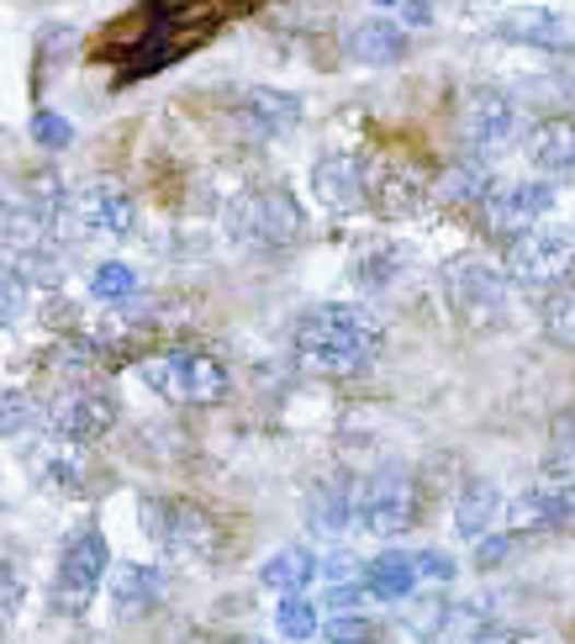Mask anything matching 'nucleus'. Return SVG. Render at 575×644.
Listing matches in <instances>:
<instances>
[{
	"mask_svg": "<svg viewBox=\"0 0 575 644\" xmlns=\"http://www.w3.org/2000/svg\"><path fill=\"white\" fill-rule=\"evenodd\" d=\"M380 343H386V328H380V317L360 302H328V307H312L296 323V333H291V349H296V365L312 370V375H364V370L375 365V354H380Z\"/></svg>",
	"mask_w": 575,
	"mask_h": 644,
	"instance_id": "obj_1",
	"label": "nucleus"
},
{
	"mask_svg": "<svg viewBox=\"0 0 575 644\" xmlns=\"http://www.w3.org/2000/svg\"><path fill=\"white\" fill-rule=\"evenodd\" d=\"M138 518H143V534L153 539V550L169 554V560H185V565H212L222 554V534L216 523L196 507V502H180V496H143L138 502Z\"/></svg>",
	"mask_w": 575,
	"mask_h": 644,
	"instance_id": "obj_2",
	"label": "nucleus"
},
{
	"mask_svg": "<svg viewBox=\"0 0 575 644\" xmlns=\"http://www.w3.org/2000/svg\"><path fill=\"white\" fill-rule=\"evenodd\" d=\"M138 380L153 397L175 401V407H212L227 397V365L201 354V349H169L138 365Z\"/></svg>",
	"mask_w": 575,
	"mask_h": 644,
	"instance_id": "obj_3",
	"label": "nucleus"
},
{
	"mask_svg": "<svg viewBox=\"0 0 575 644\" xmlns=\"http://www.w3.org/2000/svg\"><path fill=\"white\" fill-rule=\"evenodd\" d=\"M112 571V550H106V534L85 523L63 539L59 550V571H54V613L59 618H80L95 602V592Z\"/></svg>",
	"mask_w": 575,
	"mask_h": 644,
	"instance_id": "obj_4",
	"label": "nucleus"
},
{
	"mask_svg": "<svg viewBox=\"0 0 575 644\" xmlns=\"http://www.w3.org/2000/svg\"><path fill=\"white\" fill-rule=\"evenodd\" d=\"M302 207L285 185H259V190H243L227 212V227L233 238L248 248H285L302 238Z\"/></svg>",
	"mask_w": 575,
	"mask_h": 644,
	"instance_id": "obj_5",
	"label": "nucleus"
},
{
	"mask_svg": "<svg viewBox=\"0 0 575 644\" xmlns=\"http://www.w3.org/2000/svg\"><path fill=\"white\" fill-rule=\"evenodd\" d=\"M507 285H513L507 270L485 265L476 254H459V259L444 265V296L476 328H502L507 323Z\"/></svg>",
	"mask_w": 575,
	"mask_h": 644,
	"instance_id": "obj_6",
	"label": "nucleus"
},
{
	"mask_svg": "<svg viewBox=\"0 0 575 644\" xmlns=\"http://www.w3.org/2000/svg\"><path fill=\"white\" fill-rule=\"evenodd\" d=\"M502 270L523 291H554L575 270V227L571 233L565 227H533V233L513 238L502 254Z\"/></svg>",
	"mask_w": 575,
	"mask_h": 644,
	"instance_id": "obj_7",
	"label": "nucleus"
},
{
	"mask_svg": "<svg viewBox=\"0 0 575 644\" xmlns=\"http://www.w3.org/2000/svg\"><path fill=\"white\" fill-rule=\"evenodd\" d=\"M517 132H523V106L507 91H470L459 101V138L470 143L476 159H496L502 149H513Z\"/></svg>",
	"mask_w": 575,
	"mask_h": 644,
	"instance_id": "obj_8",
	"label": "nucleus"
},
{
	"mask_svg": "<svg viewBox=\"0 0 575 644\" xmlns=\"http://www.w3.org/2000/svg\"><path fill=\"white\" fill-rule=\"evenodd\" d=\"M364 534H375V539H396V534H407L412 523H418V481L407 476V470H375V476H364L360 481V513H354Z\"/></svg>",
	"mask_w": 575,
	"mask_h": 644,
	"instance_id": "obj_9",
	"label": "nucleus"
},
{
	"mask_svg": "<svg viewBox=\"0 0 575 644\" xmlns=\"http://www.w3.org/2000/svg\"><path fill=\"white\" fill-rule=\"evenodd\" d=\"M571 518H575V460L560 455L513 502V528L523 534V528H554V523H571Z\"/></svg>",
	"mask_w": 575,
	"mask_h": 644,
	"instance_id": "obj_10",
	"label": "nucleus"
},
{
	"mask_svg": "<svg viewBox=\"0 0 575 644\" xmlns=\"http://www.w3.org/2000/svg\"><path fill=\"white\" fill-rule=\"evenodd\" d=\"M549 212H554V185L549 180H496L485 196V222L496 233H513V238L533 233Z\"/></svg>",
	"mask_w": 575,
	"mask_h": 644,
	"instance_id": "obj_11",
	"label": "nucleus"
},
{
	"mask_svg": "<svg viewBox=\"0 0 575 644\" xmlns=\"http://www.w3.org/2000/svg\"><path fill=\"white\" fill-rule=\"evenodd\" d=\"M112 418H117V401L106 397V391H91V386H69L54 397L48 407V433L59 438V444H91L101 433L112 429Z\"/></svg>",
	"mask_w": 575,
	"mask_h": 644,
	"instance_id": "obj_12",
	"label": "nucleus"
},
{
	"mask_svg": "<svg viewBox=\"0 0 575 644\" xmlns=\"http://www.w3.org/2000/svg\"><path fill=\"white\" fill-rule=\"evenodd\" d=\"M138 222V207L117 180H85L74 190V227L91 238H127Z\"/></svg>",
	"mask_w": 575,
	"mask_h": 644,
	"instance_id": "obj_13",
	"label": "nucleus"
},
{
	"mask_svg": "<svg viewBox=\"0 0 575 644\" xmlns=\"http://www.w3.org/2000/svg\"><path fill=\"white\" fill-rule=\"evenodd\" d=\"M312 190H317V201L328 207V212H354L364 207V196L375 190L369 185V159L360 154H322L312 164Z\"/></svg>",
	"mask_w": 575,
	"mask_h": 644,
	"instance_id": "obj_14",
	"label": "nucleus"
},
{
	"mask_svg": "<svg viewBox=\"0 0 575 644\" xmlns=\"http://www.w3.org/2000/svg\"><path fill=\"white\" fill-rule=\"evenodd\" d=\"M523 154L528 164L544 175V180L575 185V117H549L523 138Z\"/></svg>",
	"mask_w": 575,
	"mask_h": 644,
	"instance_id": "obj_15",
	"label": "nucleus"
},
{
	"mask_svg": "<svg viewBox=\"0 0 575 644\" xmlns=\"http://www.w3.org/2000/svg\"><path fill=\"white\" fill-rule=\"evenodd\" d=\"M233 122L248 132V138H280L291 127L302 122V101L296 95H280V91H243L238 106H233Z\"/></svg>",
	"mask_w": 575,
	"mask_h": 644,
	"instance_id": "obj_16",
	"label": "nucleus"
},
{
	"mask_svg": "<svg viewBox=\"0 0 575 644\" xmlns=\"http://www.w3.org/2000/svg\"><path fill=\"white\" fill-rule=\"evenodd\" d=\"M354 513H360V481H349V476H328L306 496V528L317 539H338L354 523Z\"/></svg>",
	"mask_w": 575,
	"mask_h": 644,
	"instance_id": "obj_17",
	"label": "nucleus"
},
{
	"mask_svg": "<svg viewBox=\"0 0 575 644\" xmlns=\"http://www.w3.org/2000/svg\"><path fill=\"white\" fill-rule=\"evenodd\" d=\"M343 54L354 63H364V69H386V63L407 59V37H401V27L380 22V16H364V22H354L343 32Z\"/></svg>",
	"mask_w": 575,
	"mask_h": 644,
	"instance_id": "obj_18",
	"label": "nucleus"
},
{
	"mask_svg": "<svg viewBox=\"0 0 575 644\" xmlns=\"http://www.w3.org/2000/svg\"><path fill=\"white\" fill-rule=\"evenodd\" d=\"M159 597H164V571H159V565H138V560H127V565L112 571V613L117 618L153 613Z\"/></svg>",
	"mask_w": 575,
	"mask_h": 644,
	"instance_id": "obj_19",
	"label": "nucleus"
},
{
	"mask_svg": "<svg viewBox=\"0 0 575 644\" xmlns=\"http://www.w3.org/2000/svg\"><path fill=\"white\" fill-rule=\"evenodd\" d=\"M418 582H423V565H418V554L386 550V554H375V560L364 565V592H369L375 602H407Z\"/></svg>",
	"mask_w": 575,
	"mask_h": 644,
	"instance_id": "obj_20",
	"label": "nucleus"
},
{
	"mask_svg": "<svg viewBox=\"0 0 575 644\" xmlns=\"http://www.w3.org/2000/svg\"><path fill=\"white\" fill-rule=\"evenodd\" d=\"M496 518H502V491H496V481L470 476V481L459 487V496H455V528L465 534V539L481 545L485 534L496 528Z\"/></svg>",
	"mask_w": 575,
	"mask_h": 644,
	"instance_id": "obj_21",
	"label": "nucleus"
},
{
	"mask_svg": "<svg viewBox=\"0 0 575 644\" xmlns=\"http://www.w3.org/2000/svg\"><path fill=\"white\" fill-rule=\"evenodd\" d=\"M502 37H513V43H533V48H554V54H565L575 48V22L565 16H554V11H507L502 22H496Z\"/></svg>",
	"mask_w": 575,
	"mask_h": 644,
	"instance_id": "obj_22",
	"label": "nucleus"
},
{
	"mask_svg": "<svg viewBox=\"0 0 575 644\" xmlns=\"http://www.w3.org/2000/svg\"><path fill=\"white\" fill-rule=\"evenodd\" d=\"M322 576V560L302 545H285V550H274L265 565H259V582L280 592V597H302V586H312Z\"/></svg>",
	"mask_w": 575,
	"mask_h": 644,
	"instance_id": "obj_23",
	"label": "nucleus"
},
{
	"mask_svg": "<svg viewBox=\"0 0 575 644\" xmlns=\"http://www.w3.org/2000/svg\"><path fill=\"white\" fill-rule=\"evenodd\" d=\"M375 196H380V207H386L391 216L418 212L423 196H427V180L418 175V169H386V175L375 180Z\"/></svg>",
	"mask_w": 575,
	"mask_h": 644,
	"instance_id": "obj_24",
	"label": "nucleus"
},
{
	"mask_svg": "<svg viewBox=\"0 0 575 644\" xmlns=\"http://www.w3.org/2000/svg\"><path fill=\"white\" fill-rule=\"evenodd\" d=\"M274 629H280V640L306 644L317 629H322L317 602H306V597H280V602H274Z\"/></svg>",
	"mask_w": 575,
	"mask_h": 644,
	"instance_id": "obj_25",
	"label": "nucleus"
},
{
	"mask_svg": "<svg viewBox=\"0 0 575 644\" xmlns=\"http://www.w3.org/2000/svg\"><path fill=\"white\" fill-rule=\"evenodd\" d=\"M491 185H496V180H485L481 159H465V164H455V169L438 180V196H444V201H481V207H485Z\"/></svg>",
	"mask_w": 575,
	"mask_h": 644,
	"instance_id": "obj_26",
	"label": "nucleus"
},
{
	"mask_svg": "<svg viewBox=\"0 0 575 644\" xmlns=\"http://www.w3.org/2000/svg\"><path fill=\"white\" fill-rule=\"evenodd\" d=\"M91 296H95V302H112V307H121V302H132V296H138V276H132L127 265H95Z\"/></svg>",
	"mask_w": 575,
	"mask_h": 644,
	"instance_id": "obj_27",
	"label": "nucleus"
},
{
	"mask_svg": "<svg viewBox=\"0 0 575 644\" xmlns=\"http://www.w3.org/2000/svg\"><path fill=\"white\" fill-rule=\"evenodd\" d=\"M544 333L554 338V343L575 349V285H560L544 302Z\"/></svg>",
	"mask_w": 575,
	"mask_h": 644,
	"instance_id": "obj_28",
	"label": "nucleus"
},
{
	"mask_svg": "<svg viewBox=\"0 0 575 644\" xmlns=\"http://www.w3.org/2000/svg\"><path fill=\"white\" fill-rule=\"evenodd\" d=\"M322 644H375V623L364 613H343L322 623Z\"/></svg>",
	"mask_w": 575,
	"mask_h": 644,
	"instance_id": "obj_29",
	"label": "nucleus"
},
{
	"mask_svg": "<svg viewBox=\"0 0 575 644\" xmlns=\"http://www.w3.org/2000/svg\"><path fill=\"white\" fill-rule=\"evenodd\" d=\"M27 433H32V401L22 391H5V438L22 444Z\"/></svg>",
	"mask_w": 575,
	"mask_h": 644,
	"instance_id": "obj_30",
	"label": "nucleus"
},
{
	"mask_svg": "<svg viewBox=\"0 0 575 644\" xmlns=\"http://www.w3.org/2000/svg\"><path fill=\"white\" fill-rule=\"evenodd\" d=\"M32 138H37L43 149H63V143H69V122L54 117V112H37V117H32Z\"/></svg>",
	"mask_w": 575,
	"mask_h": 644,
	"instance_id": "obj_31",
	"label": "nucleus"
},
{
	"mask_svg": "<svg viewBox=\"0 0 575 644\" xmlns=\"http://www.w3.org/2000/svg\"><path fill=\"white\" fill-rule=\"evenodd\" d=\"M369 597L364 582H343V586H328V613L343 618V613H360V602Z\"/></svg>",
	"mask_w": 575,
	"mask_h": 644,
	"instance_id": "obj_32",
	"label": "nucleus"
},
{
	"mask_svg": "<svg viewBox=\"0 0 575 644\" xmlns=\"http://www.w3.org/2000/svg\"><path fill=\"white\" fill-rule=\"evenodd\" d=\"M513 534H496V539H481V545H476V565H481V571H491V565H502V560H507V554H513Z\"/></svg>",
	"mask_w": 575,
	"mask_h": 644,
	"instance_id": "obj_33",
	"label": "nucleus"
},
{
	"mask_svg": "<svg viewBox=\"0 0 575 644\" xmlns=\"http://www.w3.org/2000/svg\"><path fill=\"white\" fill-rule=\"evenodd\" d=\"M418 565H423V576H427V582H455V560H449V554L423 550V554H418Z\"/></svg>",
	"mask_w": 575,
	"mask_h": 644,
	"instance_id": "obj_34",
	"label": "nucleus"
},
{
	"mask_svg": "<svg viewBox=\"0 0 575 644\" xmlns=\"http://www.w3.org/2000/svg\"><path fill=\"white\" fill-rule=\"evenodd\" d=\"M22 317V276L5 265V323H16Z\"/></svg>",
	"mask_w": 575,
	"mask_h": 644,
	"instance_id": "obj_35",
	"label": "nucleus"
},
{
	"mask_svg": "<svg viewBox=\"0 0 575 644\" xmlns=\"http://www.w3.org/2000/svg\"><path fill=\"white\" fill-rule=\"evenodd\" d=\"M554 433H560V455H571L575 460V412H565V418L554 423Z\"/></svg>",
	"mask_w": 575,
	"mask_h": 644,
	"instance_id": "obj_36",
	"label": "nucleus"
},
{
	"mask_svg": "<svg viewBox=\"0 0 575 644\" xmlns=\"http://www.w3.org/2000/svg\"><path fill=\"white\" fill-rule=\"evenodd\" d=\"M401 11H407V22H412V27H423V22H427V5H423V0H401Z\"/></svg>",
	"mask_w": 575,
	"mask_h": 644,
	"instance_id": "obj_37",
	"label": "nucleus"
},
{
	"mask_svg": "<svg viewBox=\"0 0 575 644\" xmlns=\"http://www.w3.org/2000/svg\"><path fill=\"white\" fill-rule=\"evenodd\" d=\"M375 5H396V0H375Z\"/></svg>",
	"mask_w": 575,
	"mask_h": 644,
	"instance_id": "obj_38",
	"label": "nucleus"
},
{
	"mask_svg": "<svg viewBox=\"0 0 575 644\" xmlns=\"http://www.w3.org/2000/svg\"><path fill=\"white\" fill-rule=\"evenodd\" d=\"M243 644H259V640H243Z\"/></svg>",
	"mask_w": 575,
	"mask_h": 644,
	"instance_id": "obj_39",
	"label": "nucleus"
}]
</instances>
